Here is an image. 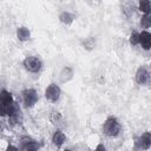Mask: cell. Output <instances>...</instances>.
Segmentation results:
<instances>
[{
    "mask_svg": "<svg viewBox=\"0 0 151 151\" xmlns=\"http://www.w3.org/2000/svg\"><path fill=\"white\" fill-rule=\"evenodd\" d=\"M59 19H60L61 22H64V24H66V25H70V24H72V21H73V15H71L68 12H63V13L59 15Z\"/></svg>",
    "mask_w": 151,
    "mask_h": 151,
    "instance_id": "cell-12",
    "label": "cell"
},
{
    "mask_svg": "<svg viewBox=\"0 0 151 151\" xmlns=\"http://www.w3.org/2000/svg\"><path fill=\"white\" fill-rule=\"evenodd\" d=\"M103 131H104V133H105L106 136H109V137H114V136H117V134L119 133V131H120V125H119V123H118V120H117L116 118L109 117V118L105 120L104 125H103Z\"/></svg>",
    "mask_w": 151,
    "mask_h": 151,
    "instance_id": "cell-1",
    "label": "cell"
},
{
    "mask_svg": "<svg viewBox=\"0 0 151 151\" xmlns=\"http://www.w3.org/2000/svg\"><path fill=\"white\" fill-rule=\"evenodd\" d=\"M20 142H21V150H37L39 147L35 140L31 139L29 137H22Z\"/></svg>",
    "mask_w": 151,
    "mask_h": 151,
    "instance_id": "cell-8",
    "label": "cell"
},
{
    "mask_svg": "<svg viewBox=\"0 0 151 151\" xmlns=\"http://www.w3.org/2000/svg\"><path fill=\"white\" fill-rule=\"evenodd\" d=\"M139 44L144 50H150L151 48V33L143 31L139 33Z\"/></svg>",
    "mask_w": 151,
    "mask_h": 151,
    "instance_id": "cell-7",
    "label": "cell"
},
{
    "mask_svg": "<svg viewBox=\"0 0 151 151\" xmlns=\"http://www.w3.org/2000/svg\"><path fill=\"white\" fill-rule=\"evenodd\" d=\"M22 97H24V101L26 104V106L31 107L33 106L37 101H38V93L33 88H28V90H25L22 92Z\"/></svg>",
    "mask_w": 151,
    "mask_h": 151,
    "instance_id": "cell-4",
    "label": "cell"
},
{
    "mask_svg": "<svg viewBox=\"0 0 151 151\" xmlns=\"http://www.w3.org/2000/svg\"><path fill=\"white\" fill-rule=\"evenodd\" d=\"M17 37L21 41L27 40L29 38V31H28V28H26V27H19L17 29Z\"/></svg>",
    "mask_w": 151,
    "mask_h": 151,
    "instance_id": "cell-10",
    "label": "cell"
},
{
    "mask_svg": "<svg viewBox=\"0 0 151 151\" xmlns=\"http://www.w3.org/2000/svg\"><path fill=\"white\" fill-rule=\"evenodd\" d=\"M140 25H142V27H144V28L151 27V12L144 14V17H143L142 20H140Z\"/></svg>",
    "mask_w": 151,
    "mask_h": 151,
    "instance_id": "cell-13",
    "label": "cell"
},
{
    "mask_svg": "<svg viewBox=\"0 0 151 151\" xmlns=\"http://www.w3.org/2000/svg\"><path fill=\"white\" fill-rule=\"evenodd\" d=\"M45 97L50 101H57L60 97V88L57 84H50L45 91Z\"/></svg>",
    "mask_w": 151,
    "mask_h": 151,
    "instance_id": "cell-3",
    "label": "cell"
},
{
    "mask_svg": "<svg viewBox=\"0 0 151 151\" xmlns=\"http://www.w3.org/2000/svg\"><path fill=\"white\" fill-rule=\"evenodd\" d=\"M24 66L27 71L35 73V72H39V70L41 68V61L37 57H27L24 60Z\"/></svg>",
    "mask_w": 151,
    "mask_h": 151,
    "instance_id": "cell-2",
    "label": "cell"
},
{
    "mask_svg": "<svg viewBox=\"0 0 151 151\" xmlns=\"http://www.w3.org/2000/svg\"><path fill=\"white\" fill-rule=\"evenodd\" d=\"M139 11L145 13L151 12V2L150 0H139Z\"/></svg>",
    "mask_w": 151,
    "mask_h": 151,
    "instance_id": "cell-11",
    "label": "cell"
},
{
    "mask_svg": "<svg viewBox=\"0 0 151 151\" xmlns=\"http://www.w3.org/2000/svg\"><path fill=\"white\" fill-rule=\"evenodd\" d=\"M136 80L140 85H146L150 81V73L146 71L145 67H139L136 73Z\"/></svg>",
    "mask_w": 151,
    "mask_h": 151,
    "instance_id": "cell-5",
    "label": "cell"
},
{
    "mask_svg": "<svg viewBox=\"0 0 151 151\" xmlns=\"http://www.w3.org/2000/svg\"><path fill=\"white\" fill-rule=\"evenodd\" d=\"M97 150H105V146H103V145H98V146H97Z\"/></svg>",
    "mask_w": 151,
    "mask_h": 151,
    "instance_id": "cell-15",
    "label": "cell"
},
{
    "mask_svg": "<svg viewBox=\"0 0 151 151\" xmlns=\"http://www.w3.org/2000/svg\"><path fill=\"white\" fill-rule=\"evenodd\" d=\"M65 140H66V137H65V134H64L61 131H55V132H54V134H53V137H52V142H53V144H54L55 146L63 145Z\"/></svg>",
    "mask_w": 151,
    "mask_h": 151,
    "instance_id": "cell-9",
    "label": "cell"
},
{
    "mask_svg": "<svg viewBox=\"0 0 151 151\" xmlns=\"http://www.w3.org/2000/svg\"><path fill=\"white\" fill-rule=\"evenodd\" d=\"M130 42L132 45H138L139 44V33L132 32L131 35H130Z\"/></svg>",
    "mask_w": 151,
    "mask_h": 151,
    "instance_id": "cell-14",
    "label": "cell"
},
{
    "mask_svg": "<svg viewBox=\"0 0 151 151\" xmlns=\"http://www.w3.org/2000/svg\"><path fill=\"white\" fill-rule=\"evenodd\" d=\"M137 146L140 149H149L151 146V132H144L137 139Z\"/></svg>",
    "mask_w": 151,
    "mask_h": 151,
    "instance_id": "cell-6",
    "label": "cell"
}]
</instances>
